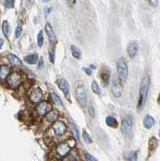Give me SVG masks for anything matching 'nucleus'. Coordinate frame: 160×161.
<instances>
[{
    "label": "nucleus",
    "instance_id": "obj_1",
    "mask_svg": "<svg viewBox=\"0 0 160 161\" xmlns=\"http://www.w3.org/2000/svg\"><path fill=\"white\" fill-rule=\"evenodd\" d=\"M149 87H150V77L148 76H144L142 77L141 85H140V89H139V105H138L139 110H142L145 107Z\"/></svg>",
    "mask_w": 160,
    "mask_h": 161
},
{
    "label": "nucleus",
    "instance_id": "obj_2",
    "mask_svg": "<svg viewBox=\"0 0 160 161\" xmlns=\"http://www.w3.org/2000/svg\"><path fill=\"white\" fill-rule=\"evenodd\" d=\"M117 70L120 79L122 82H126L128 78V66L125 58L121 57L117 61Z\"/></svg>",
    "mask_w": 160,
    "mask_h": 161
},
{
    "label": "nucleus",
    "instance_id": "obj_3",
    "mask_svg": "<svg viewBox=\"0 0 160 161\" xmlns=\"http://www.w3.org/2000/svg\"><path fill=\"white\" fill-rule=\"evenodd\" d=\"M133 127V117L130 114H127L124 117L121 122V132L125 136L129 135Z\"/></svg>",
    "mask_w": 160,
    "mask_h": 161
},
{
    "label": "nucleus",
    "instance_id": "obj_4",
    "mask_svg": "<svg viewBox=\"0 0 160 161\" xmlns=\"http://www.w3.org/2000/svg\"><path fill=\"white\" fill-rule=\"evenodd\" d=\"M76 97L81 105L84 106L87 102V94L82 86H78L76 89Z\"/></svg>",
    "mask_w": 160,
    "mask_h": 161
},
{
    "label": "nucleus",
    "instance_id": "obj_5",
    "mask_svg": "<svg viewBox=\"0 0 160 161\" xmlns=\"http://www.w3.org/2000/svg\"><path fill=\"white\" fill-rule=\"evenodd\" d=\"M7 83L8 85L12 87V88H16L18 87L19 85H20L21 83V77L20 75H19L18 73H14L11 75H10L7 77Z\"/></svg>",
    "mask_w": 160,
    "mask_h": 161
},
{
    "label": "nucleus",
    "instance_id": "obj_6",
    "mask_svg": "<svg viewBox=\"0 0 160 161\" xmlns=\"http://www.w3.org/2000/svg\"><path fill=\"white\" fill-rule=\"evenodd\" d=\"M51 109V104L48 102H41L36 108V113L39 115H45L46 114L49 112Z\"/></svg>",
    "mask_w": 160,
    "mask_h": 161
},
{
    "label": "nucleus",
    "instance_id": "obj_7",
    "mask_svg": "<svg viewBox=\"0 0 160 161\" xmlns=\"http://www.w3.org/2000/svg\"><path fill=\"white\" fill-rule=\"evenodd\" d=\"M52 128H53L55 134L57 135H62L67 131L66 125L61 121L55 122V123L52 126Z\"/></svg>",
    "mask_w": 160,
    "mask_h": 161
},
{
    "label": "nucleus",
    "instance_id": "obj_8",
    "mask_svg": "<svg viewBox=\"0 0 160 161\" xmlns=\"http://www.w3.org/2000/svg\"><path fill=\"white\" fill-rule=\"evenodd\" d=\"M112 94L116 98L121 97V85L118 79H114L112 82Z\"/></svg>",
    "mask_w": 160,
    "mask_h": 161
},
{
    "label": "nucleus",
    "instance_id": "obj_9",
    "mask_svg": "<svg viewBox=\"0 0 160 161\" xmlns=\"http://www.w3.org/2000/svg\"><path fill=\"white\" fill-rule=\"evenodd\" d=\"M71 149H72V147L70 146L69 143L64 142L58 145L56 147V152L61 156H65L71 151Z\"/></svg>",
    "mask_w": 160,
    "mask_h": 161
},
{
    "label": "nucleus",
    "instance_id": "obj_10",
    "mask_svg": "<svg viewBox=\"0 0 160 161\" xmlns=\"http://www.w3.org/2000/svg\"><path fill=\"white\" fill-rule=\"evenodd\" d=\"M58 86L59 88L61 89V90L63 91V93L64 94V95L66 96V97L70 100V94H69V85L67 82L66 80L64 79H61L59 80L57 82Z\"/></svg>",
    "mask_w": 160,
    "mask_h": 161
},
{
    "label": "nucleus",
    "instance_id": "obj_11",
    "mask_svg": "<svg viewBox=\"0 0 160 161\" xmlns=\"http://www.w3.org/2000/svg\"><path fill=\"white\" fill-rule=\"evenodd\" d=\"M43 97V92L39 88L34 89L33 90L31 91L30 94V100L36 103L39 102V101L41 100V98Z\"/></svg>",
    "mask_w": 160,
    "mask_h": 161
},
{
    "label": "nucleus",
    "instance_id": "obj_12",
    "mask_svg": "<svg viewBox=\"0 0 160 161\" xmlns=\"http://www.w3.org/2000/svg\"><path fill=\"white\" fill-rule=\"evenodd\" d=\"M127 52H128L129 57L131 59H134L135 57L137 52H138V44L135 41H130L129 45H128Z\"/></svg>",
    "mask_w": 160,
    "mask_h": 161
},
{
    "label": "nucleus",
    "instance_id": "obj_13",
    "mask_svg": "<svg viewBox=\"0 0 160 161\" xmlns=\"http://www.w3.org/2000/svg\"><path fill=\"white\" fill-rule=\"evenodd\" d=\"M44 28H45L46 33H47V36L49 37V41H50V43L54 44V43L56 41V35H55L54 31H53V29H52V27H51L50 24L46 23Z\"/></svg>",
    "mask_w": 160,
    "mask_h": 161
},
{
    "label": "nucleus",
    "instance_id": "obj_14",
    "mask_svg": "<svg viewBox=\"0 0 160 161\" xmlns=\"http://www.w3.org/2000/svg\"><path fill=\"white\" fill-rule=\"evenodd\" d=\"M58 118H59V111L56 109L50 110L49 112L46 114V120L50 122H54L57 121Z\"/></svg>",
    "mask_w": 160,
    "mask_h": 161
},
{
    "label": "nucleus",
    "instance_id": "obj_15",
    "mask_svg": "<svg viewBox=\"0 0 160 161\" xmlns=\"http://www.w3.org/2000/svg\"><path fill=\"white\" fill-rule=\"evenodd\" d=\"M155 124V120L151 115H146L143 119V126L146 129H151Z\"/></svg>",
    "mask_w": 160,
    "mask_h": 161
},
{
    "label": "nucleus",
    "instance_id": "obj_16",
    "mask_svg": "<svg viewBox=\"0 0 160 161\" xmlns=\"http://www.w3.org/2000/svg\"><path fill=\"white\" fill-rule=\"evenodd\" d=\"M11 73V69L7 65H2L0 66V79L5 80L9 76Z\"/></svg>",
    "mask_w": 160,
    "mask_h": 161
},
{
    "label": "nucleus",
    "instance_id": "obj_17",
    "mask_svg": "<svg viewBox=\"0 0 160 161\" xmlns=\"http://www.w3.org/2000/svg\"><path fill=\"white\" fill-rule=\"evenodd\" d=\"M7 58H8V60H9L10 63L14 65V66H22V61H20V59L18 57H16L15 55L14 54H9L7 56Z\"/></svg>",
    "mask_w": 160,
    "mask_h": 161
},
{
    "label": "nucleus",
    "instance_id": "obj_18",
    "mask_svg": "<svg viewBox=\"0 0 160 161\" xmlns=\"http://www.w3.org/2000/svg\"><path fill=\"white\" fill-rule=\"evenodd\" d=\"M106 122L109 127L113 128H116L118 125L117 119H115L114 117H113V116H108L106 119Z\"/></svg>",
    "mask_w": 160,
    "mask_h": 161
},
{
    "label": "nucleus",
    "instance_id": "obj_19",
    "mask_svg": "<svg viewBox=\"0 0 160 161\" xmlns=\"http://www.w3.org/2000/svg\"><path fill=\"white\" fill-rule=\"evenodd\" d=\"M38 55L37 54H31L27 56V57L25 58V61L27 62V64H36V62L38 61Z\"/></svg>",
    "mask_w": 160,
    "mask_h": 161
},
{
    "label": "nucleus",
    "instance_id": "obj_20",
    "mask_svg": "<svg viewBox=\"0 0 160 161\" xmlns=\"http://www.w3.org/2000/svg\"><path fill=\"white\" fill-rule=\"evenodd\" d=\"M101 81H102L103 85L106 86L109 84V72H106V71H104V72L101 73Z\"/></svg>",
    "mask_w": 160,
    "mask_h": 161
},
{
    "label": "nucleus",
    "instance_id": "obj_21",
    "mask_svg": "<svg viewBox=\"0 0 160 161\" xmlns=\"http://www.w3.org/2000/svg\"><path fill=\"white\" fill-rule=\"evenodd\" d=\"M71 50H72V54L75 58L76 59H79L81 58V50L79 48H77L76 46L72 45L71 46Z\"/></svg>",
    "mask_w": 160,
    "mask_h": 161
},
{
    "label": "nucleus",
    "instance_id": "obj_22",
    "mask_svg": "<svg viewBox=\"0 0 160 161\" xmlns=\"http://www.w3.org/2000/svg\"><path fill=\"white\" fill-rule=\"evenodd\" d=\"M51 99H52V101H53L56 105H59V106H62V107H64L63 102H62V100H61V97H59V95H57L56 94H55V93H51Z\"/></svg>",
    "mask_w": 160,
    "mask_h": 161
},
{
    "label": "nucleus",
    "instance_id": "obj_23",
    "mask_svg": "<svg viewBox=\"0 0 160 161\" xmlns=\"http://www.w3.org/2000/svg\"><path fill=\"white\" fill-rule=\"evenodd\" d=\"M70 125H71V129H72V131L73 132V135H74V136L76 140H80V135H79V131H78V128L76 126V124L74 122H70Z\"/></svg>",
    "mask_w": 160,
    "mask_h": 161
},
{
    "label": "nucleus",
    "instance_id": "obj_24",
    "mask_svg": "<svg viewBox=\"0 0 160 161\" xmlns=\"http://www.w3.org/2000/svg\"><path fill=\"white\" fill-rule=\"evenodd\" d=\"M3 32L5 36H8L10 33V27H9V24L7 21H4L3 23Z\"/></svg>",
    "mask_w": 160,
    "mask_h": 161
},
{
    "label": "nucleus",
    "instance_id": "obj_25",
    "mask_svg": "<svg viewBox=\"0 0 160 161\" xmlns=\"http://www.w3.org/2000/svg\"><path fill=\"white\" fill-rule=\"evenodd\" d=\"M91 88H92V90L97 94H101V89H100L99 85L97 84V82L96 81H94L93 83H92V85H91Z\"/></svg>",
    "mask_w": 160,
    "mask_h": 161
},
{
    "label": "nucleus",
    "instance_id": "obj_26",
    "mask_svg": "<svg viewBox=\"0 0 160 161\" xmlns=\"http://www.w3.org/2000/svg\"><path fill=\"white\" fill-rule=\"evenodd\" d=\"M44 44V36H43V31H39V33L37 35V44L39 47H42Z\"/></svg>",
    "mask_w": 160,
    "mask_h": 161
},
{
    "label": "nucleus",
    "instance_id": "obj_27",
    "mask_svg": "<svg viewBox=\"0 0 160 161\" xmlns=\"http://www.w3.org/2000/svg\"><path fill=\"white\" fill-rule=\"evenodd\" d=\"M82 135H83V139L87 143H91L93 142V140L91 139V137L89 136V135L88 134V132L85 130H83L82 132Z\"/></svg>",
    "mask_w": 160,
    "mask_h": 161
},
{
    "label": "nucleus",
    "instance_id": "obj_28",
    "mask_svg": "<svg viewBox=\"0 0 160 161\" xmlns=\"http://www.w3.org/2000/svg\"><path fill=\"white\" fill-rule=\"evenodd\" d=\"M3 4L6 8H12L15 4V0H4Z\"/></svg>",
    "mask_w": 160,
    "mask_h": 161
},
{
    "label": "nucleus",
    "instance_id": "obj_29",
    "mask_svg": "<svg viewBox=\"0 0 160 161\" xmlns=\"http://www.w3.org/2000/svg\"><path fill=\"white\" fill-rule=\"evenodd\" d=\"M49 61H51V63H54L55 62V51L54 49H50V51L49 52Z\"/></svg>",
    "mask_w": 160,
    "mask_h": 161
},
{
    "label": "nucleus",
    "instance_id": "obj_30",
    "mask_svg": "<svg viewBox=\"0 0 160 161\" xmlns=\"http://www.w3.org/2000/svg\"><path fill=\"white\" fill-rule=\"evenodd\" d=\"M21 34H22V27L20 26V25H18V26L16 27V28H15V37H16V38L20 37Z\"/></svg>",
    "mask_w": 160,
    "mask_h": 161
},
{
    "label": "nucleus",
    "instance_id": "obj_31",
    "mask_svg": "<svg viewBox=\"0 0 160 161\" xmlns=\"http://www.w3.org/2000/svg\"><path fill=\"white\" fill-rule=\"evenodd\" d=\"M129 161H137V154L135 152H131L128 155Z\"/></svg>",
    "mask_w": 160,
    "mask_h": 161
},
{
    "label": "nucleus",
    "instance_id": "obj_32",
    "mask_svg": "<svg viewBox=\"0 0 160 161\" xmlns=\"http://www.w3.org/2000/svg\"><path fill=\"white\" fill-rule=\"evenodd\" d=\"M39 61H38V64H37V68H38V69H41L44 67V58L42 57H40L39 59H38Z\"/></svg>",
    "mask_w": 160,
    "mask_h": 161
},
{
    "label": "nucleus",
    "instance_id": "obj_33",
    "mask_svg": "<svg viewBox=\"0 0 160 161\" xmlns=\"http://www.w3.org/2000/svg\"><path fill=\"white\" fill-rule=\"evenodd\" d=\"M85 159H86V160L87 161H97L93 155H91L90 154H89V153H86V154H85Z\"/></svg>",
    "mask_w": 160,
    "mask_h": 161
},
{
    "label": "nucleus",
    "instance_id": "obj_34",
    "mask_svg": "<svg viewBox=\"0 0 160 161\" xmlns=\"http://www.w3.org/2000/svg\"><path fill=\"white\" fill-rule=\"evenodd\" d=\"M76 158L75 156L73 155H67L66 157L64 158V160L63 161H75Z\"/></svg>",
    "mask_w": 160,
    "mask_h": 161
},
{
    "label": "nucleus",
    "instance_id": "obj_35",
    "mask_svg": "<svg viewBox=\"0 0 160 161\" xmlns=\"http://www.w3.org/2000/svg\"><path fill=\"white\" fill-rule=\"evenodd\" d=\"M89 114L92 118H94V116H95V110H94V108L93 107H89Z\"/></svg>",
    "mask_w": 160,
    "mask_h": 161
},
{
    "label": "nucleus",
    "instance_id": "obj_36",
    "mask_svg": "<svg viewBox=\"0 0 160 161\" xmlns=\"http://www.w3.org/2000/svg\"><path fill=\"white\" fill-rule=\"evenodd\" d=\"M83 69H84V71H85V73L87 74L88 76H90L91 74H92V69H91L90 68H84Z\"/></svg>",
    "mask_w": 160,
    "mask_h": 161
},
{
    "label": "nucleus",
    "instance_id": "obj_37",
    "mask_svg": "<svg viewBox=\"0 0 160 161\" xmlns=\"http://www.w3.org/2000/svg\"><path fill=\"white\" fill-rule=\"evenodd\" d=\"M148 2L150 3V5L152 6H156L158 4L157 0H148Z\"/></svg>",
    "mask_w": 160,
    "mask_h": 161
},
{
    "label": "nucleus",
    "instance_id": "obj_38",
    "mask_svg": "<svg viewBox=\"0 0 160 161\" xmlns=\"http://www.w3.org/2000/svg\"><path fill=\"white\" fill-rule=\"evenodd\" d=\"M51 7H48V8H45V10H44V14H45V16H48V15L50 14V12L51 11Z\"/></svg>",
    "mask_w": 160,
    "mask_h": 161
},
{
    "label": "nucleus",
    "instance_id": "obj_39",
    "mask_svg": "<svg viewBox=\"0 0 160 161\" xmlns=\"http://www.w3.org/2000/svg\"><path fill=\"white\" fill-rule=\"evenodd\" d=\"M66 2L70 6H73L74 4H75L76 0H66Z\"/></svg>",
    "mask_w": 160,
    "mask_h": 161
},
{
    "label": "nucleus",
    "instance_id": "obj_40",
    "mask_svg": "<svg viewBox=\"0 0 160 161\" xmlns=\"http://www.w3.org/2000/svg\"><path fill=\"white\" fill-rule=\"evenodd\" d=\"M3 44H4V40H3L2 38H0V49L3 47Z\"/></svg>",
    "mask_w": 160,
    "mask_h": 161
},
{
    "label": "nucleus",
    "instance_id": "obj_41",
    "mask_svg": "<svg viewBox=\"0 0 160 161\" xmlns=\"http://www.w3.org/2000/svg\"><path fill=\"white\" fill-rule=\"evenodd\" d=\"M43 1H44V2H46V3H48V2H49L50 0H43Z\"/></svg>",
    "mask_w": 160,
    "mask_h": 161
}]
</instances>
